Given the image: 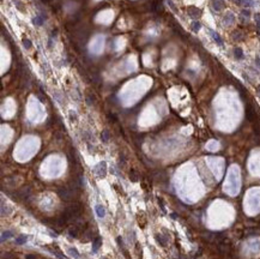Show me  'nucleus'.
<instances>
[{
	"label": "nucleus",
	"instance_id": "f257e3e1",
	"mask_svg": "<svg viewBox=\"0 0 260 259\" xmlns=\"http://www.w3.org/2000/svg\"><path fill=\"white\" fill-rule=\"evenodd\" d=\"M73 190L72 188H68V187H60L59 190L56 191V193H58V196H59V198L61 199V201H64V202H70L72 199V197H73Z\"/></svg>",
	"mask_w": 260,
	"mask_h": 259
},
{
	"label": "nucleus",
	"instance_id": "f03ea898",
	"mask_svg": "<svg viewBox=\"0 0 260 259\" xmlns=\"http://www.w3.org/2000/svg\"><path fill=\"white\" fill-rule=\"evenodd\" d=\"M30 196H31V188L29 186H24L16 192V197L18 199H21V201H26Z\"/></svg>",
	"mask_w": 260,
	"mask_h": 259
},
{
	"label": "nucleus",
	"instance_id": "7ed1b4c3",
	"mask_svg": "<svg viewBox=\"0 0 260 259\" xmlns=\"http://www.w3.org/2000/svg\"><path fill=\"white\" fill-rule=\"evenodd\" d=\"M94 172L95 174L98 176V178H104L106 174H107V163L104 161L99 162L95 168H94Z\"/></svg>",
	"mask_w": 260,
	"mask_h": 259
},
{
	"label": "nucleus",
	"instance_id": "20e7f679",
	"mask_svg": "<svg viewBox=\"0 0 260 259\" xmlns=\"http://www.w3.org/2000/svg\"><path fill=\"white\" fill-rule=\"evenodd\" d=\"M246 116H247V119L249 121H252V123H254L255 120H257V113H255V109L251 106V104H248L247 107H246Z\"/></svg>",
	"mask_w": 260,
	"mask_h": 259
},
{
	"label": "nucleus",
	"instance_id": "39448f33",
	"mask_svg": "<svg viewBox=\"0 0 260 259\" xmlns=\"http://www.w3.org/2000/svg\"><path fill=\"white\" fill-rule=\"evenodd\" d=\"M187 13H188V16L191 17V18L197 19V18L200 17L202 11H200V10H199L198 7H195V6H189V7L187 8Z\"/></svg>",
	"mask_w": 260,
	"mask_h": 259
},
{
	"label": "nucleus",
	"instance_id": "423d86ee",
	"mask_svg": "<svg viewBox=\"0 0 260 259\" xmlns=\"http://www.w3.org/2000/svg\"><path fill=\"white\" fill-rule=\"evenodd\" d=\"M212 8L215 10V11H221V10H223L225 7V3L224 0H212Z\"/></svg>",
	"mask_w": 260,
	"mask_h": 259
},
{
	"label": "nucleus",
	"instance_id": "0eeeda50",
	"mask_svg": "<svg viewBox=\"0 0 260 259\" xmlns=\"http://www.w3.org/2000/svg\"><path fill=\"white\" fill-rule=\"evenodd\" d=\"M102 246V237L101 236H96L92 241V252H97L98 248Z\"/></svg>",
	"mask_w": 260,
	"mask_h": 259
},
{
	"label": "nucleus",
	"instance_id": "6e6552de",
	"mask_svg": "<svg viewBox=\"0 0 260 259\" xmlns=\"http://www.w3.org/2000/svg\"><path fill=\"white\" fill-rule=\"evenodd\" d=\"M95 211H96V215H97L99 218H103V217L106 216V210H104V207H103L101 204H97V205L95 206Z\"/></svg>",
	"mask_w": 260,
	"mask_h": 259
},
{
	"label": "nucleus",
	"instance_id": "1a4fd4ad",
	"mask_svg": "<svg viewBox=\"0 0 260 259\" xmlns=\"http://www.w3.org/2000/svg\"><path fill=\"white\" fill-rule=\"evenodd\" d=\"M155 239H156V241L161 245L162 247H165L167 246V241H168V239L167 237H164L162 234H156L155 235Z\"/></svg>",
	"mask_w": 260,
	"mask_h": 259
},
{
	"label": "nucleus",
	"instance_id": "9d476101",
	"mask_svg": "<svg viewBox=\"0 0 260 259\" xmlns=\"http://www.w3.org/2000/svg\"><path fill=\"white\" fill-rule=\"evenodd\" d=\"M234 56H235V59H237V60H242V59H243V51H242V48L235 47L234 48Z\"/></svg>",
	"mask_w": 260,
	"mask_h": 259
},
{
	"label": "nucleus",
	"instance_id": "9b49d317",
	"mask_svg": "<svg viewBox=\"0 0 260 259\" xmlns=\"http://www.w3.org/2000/svg\"><path fill=\"white\" fill-rule=\"evenodd\" d=\"M234 21H235V17H234V15L231 13V12H229V13H227L225 16H224V19H223V22H224V24H233L234 23Z\"/></svg>",
	"mask_w": 260,
	"mask_h": 259
},
{
	"label": "nucleus",
	"instance_id": "f8f14e48",
	"mask_svg": "<svg viewBox=\"0 0 260 259\" xmlns=\"http://www.w3.org/2000/svg\"><path fill=\"white\" fill-rule=\"evenodd\" d=\"M210 34L212 35V38L215 40V42H216L218 46H223V40L221 38V36H219L217 33H215L213 30H210Z\"/></svg>",
	"mask_w": 260,
	"mask_h": 259
},
{
	"label": "nucleus",
	"instance_id": "ddd939ff",
	"mask_svg": "<svg viewBox=\"0 0 260 259\" xmlns=\"http://www.w3.org/2000/svg\"><path fill=\"white\" fill-rule=\"evenodd\" d=\"M109 139H111V133H109L108 130H103V131L101 132V141L103 143H108Z\"/></svg>",
	"mask_w": 260,
	"mask_h": 259
},
{
	"label": "nucleus",
	"instance_id": "4468645a",
	"mask_svg": "<svg viewBox=\"0 0 260 259\" xmlns=\"http://www.w3.org/2000/svg\"><path fill=\"white\" fill-rule=\"evenodd\" d=\"M129 180H131L132 182H137L138 180H139V175H138V173L134 171V169H131L129 171Z\"/></svg>",
	"mask_w": 260,
	"mask_h": 259
},
{
	"label": "nucleus",
	"instance_id": "2eb2a0df",
	"mask_svg": "<svg viewBox=\"0 0 260 259\" xmlns=\"http://www.w3.org/2000/svg\"><path fill=\"white\" fill-rule=\"evenodd\" d=\"M231 36H233V40L234 41H242L243 40V34L240 31V30H235L233 34H231Z\"/></svg>",
	"mask_w": 260,
	"mask_h": 259
},
{
	"label": "nucleus",
	"instance_id": "dca6fc26",
	"mask_svg": "<svg viewBox=\"0 0 260 259\" xmlns=\"http://www.w3.org/2000/svg\"><path fill=\"white\" fill-rule=\"evenodd\" d=\"M43 22H44V17L43 16H36L34 19H33V23L35 24V25H42L43 24Z\"/></svg>",
	"mask_w": 260,
	"mask_h": 259
},
{
	"label": "nucleus",
	"instance_id": "f3484780",
	"mask_svg": "<svg viewBox=\"0 0 260 259\" xmlns=\"http://www.w3.org/2000/svg\"><path fill=\"white\" fill-rule=\"evenodd\" d=\"M28 240V236L26 235H19L16 237V244L17 245H24Z\"/></svg>",
	"mask_w": 260,
	"mask_h": 259
},
{
	"label": "nucleus",
	"instance_id": "a211bd4d",
	"mask_svg": "<svg viewBox=\"0 0 260 259\" xmlns=\"http://www.w3.org/2000/svg\"><path fill=\"white\" fill-rule=\"evenodd\" d=\"M12 235H13V233H12L11 230L3 232V234H1V242H4V241H6V240H8L10 237H12Z\"/></svg>",
	"mask_w": 260,
	"mask_h": 259
},
{
	"label": "nucleus",
	"instance_id": "6ab92c4d",
	"mask_svg": "<svg viewBox=\"0 0 260 259\" xmlns=\"http://www.w3.org/2000/svg\"><path fill=\"white\" fill-rule=\"evenodd\" d=\"M83 233H84V239H85V240H90V239H92L94 237V234H95V232L94 230H90V229H85Z\"/></svg>",
	"mask_w": 260,
	"mask_h": 259
},
{
	"label": "nucleus",
	"instance_id": "aec40b11",
	"mask_svg": "<svg viewBox=\"0 0 260 259\" xmlns=\"http://www.w3.org/2000/svg\"><path fill=\"white\" fill-rule=\"evenodd\" d=\"M191 26H192V30H193L194 33H198L199 30H200V28H202V24L199 23L198 21H194V22L192 23V25H191Z\"/></svg>",
	"mask_w": 260,
	"mask_h": 259
},
{
	"label": "nucleus",
	"instance_id": "412c9836",
	"mask_svg": "<svg viewBox=\"0 0 260 259\" xmlns=\"http://www.w3.org/2000/svg\"><path fill=\"white\" fill-rule=\"evenodd\" d=\"M68 253L71 254L74 259H79V258H81V256H79V253H78V251L76 250V248H72V247L68 248Z\"/></svg>",
	"mask_w": 260,
	"mask_h": 259
},
{
	"label": "nucleus",
	"instance_id": "4be33fe9",
	"mask_svg": "<svg viewBox=\"0 0 260 259\" xmlns=\"http://www.w3.org/2000/svg\"><path fill=\"white\" fill-rule=\"evenodd\" d=\"M242 5L246 7H252L254 6V1L253 0H242Z\"/></svg>",
	"mask_w": 260,
	"mask_h": 259
},
{
	"label": "nucleus",
	"instance_id": "5701e85b",
	"mask_svg": "<svg viewBox=\"0 0 260 259\" xmlns=\"http://www.w3.org/2000/svg\"><path fill=\"white\" fill-rule=\"evenodd\" d=\"M23 45H24L25 48H30V47L33 46L31 41H30V40H28V38H23Z\"/></svg>",
	"mask_w": 260,
	"mask_h": 259
},
{
	"label": "nucleus",
	"instance_id": "b1692460",
	"mask_svg": "<svg viewBox=\"0 0 260 259\" xmlns=\"http://www.w3.org/2000/svg\"><path fill=\"white\" fill-rule=\"evenodd\" d=\"M255 22H257V24H258V26H259V29H260V15H259V13L255 15Z\"/></svg>",
	"mask_w": 260,
	"mask_h": 259
},
{
	"label": "nucleus",
	"instance_id": "393cba45",
	"mask_svg": "<svg viewBox=\"0 0 260 259\" xmlns=\"http://www.w3.org/2000/svg\"><path fill=\"white\" fill-rule=\"evenodd\" d=\"M70 119H71V120H76V119H77V116H76V113H74V112H72V111L70 112Z\"/></svg>",
	"mask_w": 260,
	"mask_h": 259
},
{
	"label": "nucleus",
	"instance_id": "a878e982",
	"mask_svg": "<svg viewBox=\"0 0 260 259\" xmlns=\"http://www.w3.org/2000/svg\"><path fill=\"white\" fill-rule=\"evenodd\" d=\"M241 13H242L243 16H246V17H249V16H251V12H249L248 10H242V12H241Z\"/></svg>",
	"mask_w": 260,
	"mask_h": 259
},
{
	"label": "nucleus",
	"instance_id": "bb28decb",
	"mask_svg": "<svg viewBox=\"0 0 260 259\" xmlns=\"http://www.w3.org/2000/svg\"><path fill=\"white\" fill-rule=\"evenodd\" d=\"M167 1H168V4L170 5V7H172V8L174 10V11H176V7H175V5H174V3L172 1V0H167Z\"/></svg>",
	"mask_w": 260,
	"mask_h": 259
},
{
	"label": "nucleus",
	"instance_id": "cd10ccee",
	"mask_svg": "<svg viewBox=\"0 0 260 259\" xmlns=\"http://www.w3.org/2000/svg\"><path fill=\"white\" fill-rule=\"evenodd\" d=\"M108 118H109V120L116 121V118H115V115H114V114H108Z\"/></svg>",
	"mask_w": 260,
	"mask_h": 259
},
{
	"label": "nucleus",
	"instance_id": "c85d7f7f",
	"mask_svg": "<svg viewBox=\"0 0 260 259\" xmlns=\"http://www.w3.org/2000/svg\"><path fill=\"white\" fill-rule=\"evenodd\" d=\"M25 259H36V257L34 254H28V256H25Z\"/></svg>",
	"mask_w": 260,
	"mask_h": 259
},
{
	"label": "nucleus",
	"instance_id": "c756f323",
	"mask_svg": "<svg viewBox=\"0 0 260 259\" xmlns=\"http://www.w3.org/2000/svg\"><path fill=\"white\" fill-rule=\"evenodd\" d=\"M236 5H242V0H233Z\"/></svg>",
	"mask_w": 260,
	"mask_h": 259
},
{
	"label": "nucleus",
	"instance_id": "7c9ffc66",
	"mask_svg": "<svg viewBox=\"0 0 260 259\" xmlns=\"http://www.w3.org/2000/svg\"><path fill=\"white\" fill-rule=\"evenodd\" d=\"M257 90H258V94H259V95H260V85H259V86H258V89H257Z\"/></svg>",
	"mask_w": 260,
	"mask_h": 259
},
{
	"label": "nucleus",
	"instance_id": "2f4dec72",
	"mask_svg": "<svg viewBox=\"0 0 260 259\" xmlns=\"http://www.w3.org/2000/svg\"><path fill=\"white\" fill-rule=\"evenodd\" d=\"M43 3H48V1H51V0H42Z\"/></svg>",
	"mask_w": 260,
	"mask_h": 259
},
{
	"label": "nucleus",
	"instance_id": "473e14b6",
	"mask_svg": "<svg viewBox=\"0 0 260 259\" xmlns=\"http://www.w3.org/2000/svg\"><path fill=\"white\" fill-rule=\"evenodd\" d=\"M102 259H107V258H106V257H103V258H102Z\"/></svg>",
	"mask_w": 260,
	"mask_h": 259
}]
</instances>
